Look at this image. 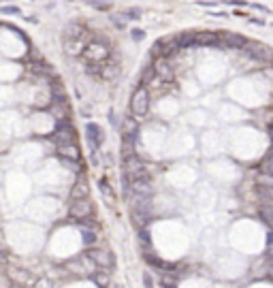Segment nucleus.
Returning a JSON list of instances; mask_svg holds the SVG:
<instances>
[{
	"label": "nucleus",
	"instance_id": "f257e3e1",
	"mask_svg": "<svg viewBox=\"0 0 273 288\" xmlns=\"http://www.w3.org/2000/svg\"><path fill=\"white\" fill-rule=\"evenodd\" d=\"M131 111L135 118H145L149 113V90L145 85L135 88L133 96H131Z\"/></svg>",
	"mask_w": 273,
	"mask_h": 288
},
{
	"label": "nucleus",
	"instance_id": "f03ea898",
	"mask_svg": "<svg viewBox=\"0 0 273 288\" xmlns=\"http://www.w3.org/2000/svg\"><path fill=\"white\" fill-rule=\"evenodd\" d=\"M109 56H111V45H105V43L94 41V39L85 45V52H83L85 60L96 62V64H105L107 60H109Z\"/></svg>",
	"mask_w": 273,
	"mask_h": 288
},
{
	"label": "nucleus",
	"instance_id": "7ed1b4c3",
	"mask_svg": "<svg viewBox=\"0 0 273 288\" xmlns=\"http://www.w3.org/2000/svg\"><path fill=\"white\" fill-rule=\"evenodd\" d=\"M94 205H92L90 199H79V201H73L68 205V218L70 220H77V222H83V220H90L94 216Z\"/></svg>",
	"mask_w": 273,
	"mask_h": 288
},
{
	"label": "nucleus",
	"instance_id": "20e7f679",
	"mask_svg": "<svg viewBox=\"0 0 273 288\" xmlns=\"http://www.w3.org/2000/svg\"><path fill=\"white\" fill-rule=\"evenodd\" d=\"M54 141L58 145H67V143H75V126L73 122L67 120V122H58L54 131Z\"/></svg>",
	"mask_w": 273,
	"mask_h": 288
},
{
	"label": "nucleus",
	"instance_id": "39448f33",
	"mask_svg": "<svg viewBox=\"0 0 273 288\" xmlns=\"http://www.w3.org/2000/svg\"><path fill=\"white\" fill-rule=\"evenodd\" d=\"M85 139H88V145L92 152H98L100 145L105 141V135H103V128H100L96 122H88L85 124Z\"/></svg>",
	"mask_w": 273,
	"mask_h": 288
},
{
	"label": "nucleus",
	"instance_id": "423d86ee",
	"mask_svg": "<svg viewBox=\"0 0 273 288\" xmlns=\"http://www.w3.org/2000/svg\"><path fill=\"white\" fill-rule=\"evenodd\" d=\"M88 256H90V261L94 263L96 267H100V269L116 267V256H113L111 252L103 250V248H94V250H90V252H88Z\"/></svg>",
	"mask_w": 273,
	"mask_h": 288
},
{
	"label": "nucleus",
	"instance_id": "0eeeda50",
	"mask_svg": "<svg viewBox=\"0 0 273 288\" xmlns=\"http://www.w3.org/2000/svg\"><path fill=\"white\" fill-rule=\"evenodd\" d=\"M79 199H90V184L83 173H77V179L73 182V188H70V201Z\"/></svg>",
	"mask_w": 273,
	"mask_h": 288
},
{
	"label": "nucleus",
	"instance_id": "6e6552de",
	"mask_svg": "<svg viewBox=\"0 0 273 288\" xmlns=\"http://www.w3.org/2000/svg\"><path fill=\"white\" fill-rule=\"evenodd\" d=\"M131 192L139 194V197H145V199H152L154 197V182L152 179H135V182L128 184Z\"/></svg>",
	"mask_w": 273,
	"mask_h": 288
},
{
	"label": "nucleus",
	"instance_id": "1a4fd4ad",
	"mask_svg": "<svg viewBox=\"0 0 273 288\" xmlns=\"http://www.w3.org/2000/svg\"><path fill=\"white\" fill-rule=\"evenodd\" d=\"M154 71H156V77L162 79V81H171V79H173V67H171L169 58H156Z\"/></svg>",
	"mask_w": 273,
	"mask_h": 288
},
{
	"label": "nucleus",
	"instance_id": "9d476101",
	"mask_svg": "<svg viewBox=\"0 0 273 288\" xmlns=\"http://www.w3.org/2000/svg\"><path fill=\"white\" fill-rule=\"evenodd\" d=\"M58 158H67V160L79 162V158H81L79 145H77V143H67V145H58Z\"/></svg>",
	"mask_w": 273,
	"mask_h": 288
},
{
	"label": "nucleus",
	"instance_id": "9b49d317",
	"mask_svg": "<svg viewBox=\"0 0 273 288\" xmlns=\"http://www.w3.org/2000/svg\"><path fill=\"white\" fill-rule=\"evenodd\" d=\"M85 45H88V43H83V41H64V54H67L68 58L83 56Z\"/></svg>",
	"mask_w": 273,
	"mask_h": 288
},
{
	"label": "nucleus",
	"instance_id": "f8f14e48",
	"mask_svg": "<svg viewBox=\"0 0 273 288\" xmlns=\"http://www.w3.org/2000/svg\"><path fill=\"white\" fill-rule=\"evenodd\" d=\"M139 135V120L136 118H124L122 122V137H135Z\"/></svg>",
	"mask_w": 273,
	"mask_h": 288
},
{
	"label": "nucleus",
	"instance_id": "ddd939ff",
	"mask_svg": "<svg viewBox=\"0 0 273 288\" xmlns=\"http://www.w3.org/2000/svg\"><path fill=\"white\" fill-rule=\"evenodd\" d=\"M120 75V64L118 62H111V60H107L103 64V79H107V81H113V79H118Z\"/></svg>",
	"mask_w": 273,
	"mask_h": 288
},
{
	"label": "nucleus",
	"instance_id": "4468645a",
	"mask_svg": "<svg viewBox=\"0 0 273 288\" xmlns=\"http://www.w3.org/2000/svg\"><path fill=\"white\" fill-rule=\"evenodd\" d=\"M98 190H100V194H103V199H105V203L109 205V207L116 203V194H113V188L109 186V182H107V179H100V182H98Z\"/></svg>",
	"mask_w": 273,
	"mask_h": 288
},
{
	"label": "nucleus",
	"instance_id": "2eb2a0df",
	"mask_svg": "<svg viewBox=\"0 0 273 288\" xmlns=\"http://www.w3.org/2000/svg\"><path fill=\"white\" fill-rule=\"evenodd\" d=\"M258 216H261V220L273 230V205L258 203Z\"/></svg>",
	"mask_w": 273,
	"mask_h": 288
},
{
	"label": "nucleus",
	"instance_id": "dca6fc26",
	"mask_svg": "<svg viewBox=\"0 0 273 288\" xmlns=\"http://www.w3.org/2000/svg\"><path fill=\"white\" fill-rule=\"evenodd\" d=\"M258 173H267V175H273V147L269 152H265L263 160L258 162Z\"/></svg>",
	"mask_w": 273,
	"mask_h": 288
},
{
	"label": "nucleus",
	"instance_id": "f3484780",
	"mask_svg": "<svg viewBox=\"0 0 273 288\" xmlns=\"http://www.w3.org/2000/svg\"><path fill=\"white\" fill-rule=\"evenodd\" d=\"M92 280H94V284L98 288H109L111 286V276L107 271H96L94 276H92Z\"/></svg>",
	"mask_w": 273,
	"mask_h": 288
},
{
	"label": "nucleus",
	"instance_id": "a211bd4d",
	"mask_svg": "<svg viewBox=\"0 0 273 288\" xmlns=\"http://www.w3.org/2000/svg\"><path fill=\"white\" fill-rule=\"evenodd\" d=\"M254 186H256V188H273V175H267V173H256Z\"/></svg>",
	"mask_w": 273,
	"mask_h": 288
},
{
	"label": "nucleus",
	"instance_id": "6ab92c4d",
	"mask_svg": "<svg viewBox=\"0 0 273 288\" xmlns=\"http://www.w3.org/2000/svg\"><path fill=\"white\" fill-rule=\"evenodd\" d=\"M81 237H83V243H85V246H94L96 239H98L96 230H92V228H81Z\"/></svg>",
	"mask_w": 273,
	"mask_h": 288
},
{
	"label": "nucleus",
	"instance_id": "aec40b11",
	"mask_svg": "<svg viewBox=\"0 0 273 288\" xmlns=\"http://www.w3.org/2000/svg\"><path fill=\"white\" fill-rule=\"evenodd\" d=\"M160 288H177V282L169 276V271H164L160 276Z\"/></svg>",
	"mask_w": 273,
	"mask_h": 288
},
{
	"label": "nucleus",
	"instance_id": "412c9836",
	"mask_svg": "<svg viewBox=\"0 0 273 288\" xmlns=\"http://www.w3.org/2000/svg\"><path fill=\"white\" fill-rule=\"evenodd\" d=\"M32 288H54V284H52L49 278H39V280H34Z\"/></svg>",
	"mask_w": 273,
	"mask_h": 288
},
{
	"label": "nucleus",
	"instance_id": "4be33fe9",
	"mask_svg": "<svg viewBox=\"0 0 273 288\" xmlns=\"http://www.w3.org/2000/svg\"><path fill=\"white\" fill-rule=\"evenodd\" d=\"M143 286H145V288H156L154 286V278H152V273H149V271L143 273Z\"/></svg>",
	"mask_w": 273,
	"mask_h": 288
},
{
	"label": "nucleus",
	"instance_id": "5701e85b",
	"mask_svg": "<svg viewBox=\"0 0 273 288\" xmlns=\"http://www.w3.org/2000/svg\"><path fill=\"white\" fill-rule=\"evenodd\" d=\"M88 2H90L92 6H96V9H100V11L109 9V4H107V2H103V0H88Z\"/></svg>",
	"mask_w": 273,
	"mask_h": 288
},
{
	"label": "nucleus",
	"instance_id": "b1692460",
	"mask_svg": "<svg viewBox=\"0 0 273 288\" xmlns=\"http://www.w3.org/2000/svg\"><path fill=\"white\" fill-rule=\"evenodd\" d=\"M265 261L273 265V246H267V250H265Z\"/></svg>",
	"mask_w": 273,
	"mask_h": 288
},
{
	"label": "nucleus",
	"instance_id": "393cba45",
	"mask_svg": "<svg viewBox=\"0 0 273 288\" xmlns=\"http://www.w3.org/2000/svg\"><path fill=\"white\" fill-rule=\"evenodd\" d=\"M131 34H133V39H135V41H141V39H143V30H139V28H135V30H133Z\"/></svg>",
	"mask_w": 273,
	"mask_h": 288
},
{
	"label": "nucleus",
	"instance_id": "a878e982",
	"mask_svg": "<svg viewBox=\"0 0 273 288\" xmlns=\"http://www.w3.org/2000/svg\"><path fill=\"white\" fill-rule=\"evenodd\" d=\"M267 246H273V230L269 228V233H267Z\"/></svg>",
	"mask_w": 273,
	"mask_h": 288
},
{
	"label": "nucleus",
	"instance_id": "bb28decb",
	"mask_svg": "<svg viewBox=\"0 0 273 288\" xmlns=\"http://www.w3.org/2000/svg\"><path fill=\"white\" fill-rule=\"evenodd\" d=\"M267 133H269V137H271V141H273V120L267 124Z\"/></svg>",
	"mask_w": 273,
	"mask_h": 288
},
{
	"label": "nucleus",
	"instance_id": "cd10ccee",
	"mask_svg": "<svg viewBox=\"0 0 273 288\" xmlns=\"http://www.w3.org/2000/svg\"><path fill=\"white\" fill-rule=\"evenodd\" d=\"M267 276L273 280V265H269V271H267Z\"/></svg>",
	"mask_w": 273,
	"mask_h": 288
},
{
	"label": "nucleus",
	"instance_id": "c85d7f7f",
	"mask_svg": "<svg viewBox=\"0 0 273 288\" xmlns=\"http://www.w3.org/2000/svg\"><path fill=\"white\" fill-rule=\"evenodd\" d=\"M13 288H24V286H19V284H15V286H13Z\"/></svg>",
	"mask_w": 273,
	"mask_h": 288
},
{
	"label": "nucleus",
	"instance_id": "c756f323",
	"mask_svg": "<svg viewBox=\"0 0 273 288\" xmlns=\"http://www.w3.org/2000/svg\"><path fill=\"white\" fill-rule=\"evenodd\" d=\"M109 288H122V286H109Z\"/></svg>",
	"mask_w": 273,
	"mask_h": 288
}]
</instances>
